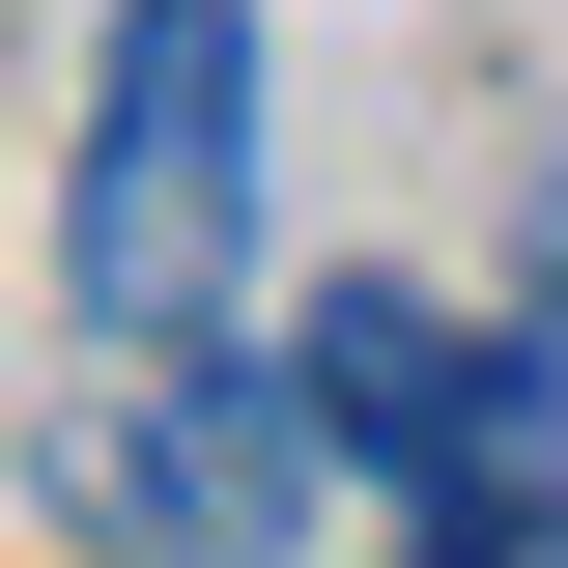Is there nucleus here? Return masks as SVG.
Returning <instances> with one entry per match:
<instances>
[{
    "instance_id": "nucleus-1",
    "label": "nucleus",
    "mask_w": 568,
    "mask_h": 568,
    "mask_svg": "<svg viewBox=\"0 0 568 568\" xmlns=\"http://www.w3.org/2000/svg\"><path fill=\"white\" fill-rule=\"evenodd\" d=\"M58 284L114 369L227 342V284H256V0H114L85 142H58Z\"/></svg>"
},
{
    "instance_id": "nucleus-3",
    "label": "nucleus",
    "mask_w": 568,
    "mask_h": 568,
    "mask_svg": "<svg viewBox=\"0 0 568 568\" xmlns=\"http://www.w3.org/2000/svg\"><path fill=\"white\" fill-rule=\"evenodd\" d=\"M342 484V426H313V369H142L114 426H85V511H114V540H171V568H256L284 511Z\"/></svg>"
},
{
    "instance_id": "nucleus-4",
    "label": "nucleus",
    "mask_w": 568,
    "mask_h": 568,
    "mask_svg": "<svg viewBox=\"0 0 568 568\" xmlns=\"http://www.w3.org/2000/svg\"><path fill=\"white\" fill-rule=\"evenodd\" d=\"M398 568H568V484H455V511H426Z\"/></svg>"
},
{
    "instance_id": "nucleus-5",
    "label": "nucleus",
    "mask_w": 568,
    "mask_h": 568,
    "mask_svg": "<svg viewBox=\"0 0 568 568\" xmlns=\"http://www.w3.org/2000/svg\"><path fill=\"white\" fill-rule=\"evenodd\" d=\"M540 284H568V171H540Z\"/></svg>"
},
{
    "instance_id": "nucleus-2",
    "label": "nucleus",
    "mask_w": 568,
    "mask_h": 568,
    "mask_svg": "<svg viewBox=\"0 0 568 568\" xmlns=\"http://www.w3.org/2000/svg\"><path fill=\"white\" fill-rule=\"evenodd\" d=\"M313 426H342V484L455 511V484H540V342H484V313H426V284H313Z\"/></svg>"
}]
</instances>
